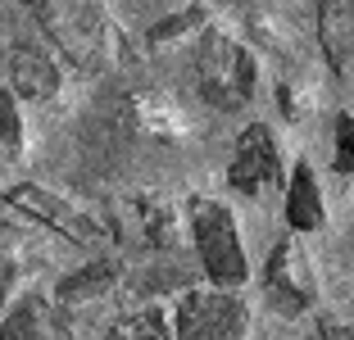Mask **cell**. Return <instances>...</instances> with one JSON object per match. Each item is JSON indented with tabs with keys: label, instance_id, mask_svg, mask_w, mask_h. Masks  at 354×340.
I'll return each instance as SVG.
<instances>
[{
	"label": "cell",
	"instance_id": "obj_3",
	"mask_svg": "<svg viewBox=\"0 0 354 340\" xmlns=\"http://www.w3.org/2000/svg\"><path fill=\"white\" fill-rule=\"evenodd\" d=\"M250 313L227 286L187 290L177 304V340H245Z\"/></svg>",
	"mask_w": 354,
	"mask_h": 340
},
{
	"label": "cell",
	"instance_id": "obj_13",
	"mask_svg": "<svg viewBox=\"0 0 354 340\" xmlns=\"http://www.w3.org/2000/svg\"><path fill=\"white\" fill-rule=\"evenodd\" d=\"M114 340H168V327L155 309H146V313H132V318L118 322Z\"/></svg>",
	"mask_w": 354,
	"mask_h": 340
},
{
	"label": "cell",
	"instance_id": "obj_5",
	"mask_svg": "<svg viewBox=\"0 0 354 340\" xmlns=\"http://www.w3.org/2000/svg\"><path fill=\"white\" fill-rule=\"evenodd\" d=\"M281 177V159H277V141L263 123H250L236 141V159L227 168V182L236 186L241 196H259Z\"/></svg>",
	"mask_w": 354,
	"mask_h": 340
},
{
	"label": "cell",
	"instance_id": "obj_8",
	"mask_svg": "<svg viewBox=\"0 0 354 340\" xmlns=\"http://www.w3.org/2000/svg\"><path fill=\"white\" fill-rule=\"evenodd\" d=\"M10 82H14V91L28 95V100H46V95H55V86H59V68H55V59L41 46H19V50L10 55Z\"/></svg>",
	"mask_w": 354,
	"mask_h": 340
},
{
	"label": "cell",
	"instance_id": "obj_10",
	"mask_svg": "<svg viewBox=\"0 0 354 340\" xmlns=\"http://www.w3.org/2000/svg\"><path fill=\"white\" fill-rule=\"evenodd\" d=\"M0 340H68L41 299H28L0 322Z\"/></svg>",
	"mask_w": 354,
	"mask_h": 340
},
{
	"label": "cell",
	"instance_id": "obj_12",
	"mask_svg": "<svg viewBox=\"0 0 354 340\" xmlns=\"http://www.w3.org/2000/svg\"><path fill=\"white\" fill-rule=\"evenodd\" d=\"M109 281H114V268H109V263H95V268H86V272H77V277L64 281L59 299H64V304H73V299H91V295H100V290H109Z\"/></svg>",
	"mask_w": 354,
	"mask_h": 340
},
{
	"label": "cell",
	"instance_id": "obj_14",
	"mask_svg": "<svg viewBox=\"0 0 354 340\" xmlns=\"http://www.w3.org/2000/svg\"><path fill=\"white\" fill-rule=\"evenodd\" d=\"M19 109H14V95L10 91H0V155H14L19 150Z\"/></svg>",
	"mask_w": 354,
	"mask_h": 340
},
{
	"label": "cell",
	"instance_id": "obj_4",
	"mask_svg": "<svg viewBox=\"0 0 354 340\" xmlns=\"http://www.w3.org/2000/svg\"><path fill=\"white\" fill-rule=\"evenodd\" d=\"M200 91L218 104V109H236V104H245L250 91H254L250 55L241 50V46L223 41V37H214V41L200 50Z\"/></svg>",
	"mask_w": 354,
	"mask_h": 340
},
{
	"label": "cell",
	"instance_id": "obj_11",
	"mask_svg": "<svg viewBox=\"0 0 354 340\" xmlns=\"http://www.w3.org/2000/svg\"><path fill=\"white\" fill-rule=\"evenodd\" d=\"M323 41L336 64H345L354 46V0H323Z\"/></svg>",
	"mask_w": 354,
	"mask_h": 340
},
{
	"label": "cell",
	"instance_id": "obj_2",
	"mask_svg": "<svg viewBox=\"0 0 354 340\" xmlns=\"http://www.w3.org/2000/svg\"><path fill=\"white\" fill-rule=\"evenodd\" d=\"M37 23L73 64H95L104 50V10L100 0H32Z\"/></svg>",
	"mask_w": 354,
	"mask_h": 340
},
{
	"label": "cell",
	"instance_id": "obj_7",
	"mask_svg": "<svg viewBox=\"0 0 354 340\" xmlns=\"http://www.w3.org/2000/svg\"><path fill=\"white\" fill-rule=\"evenodd\" d=\"M10 200L23 209V214H32L37 223H46V227H55V232H64L68 240H82V245H95V240H100L95 223H86L77 209H68L59 196H50V191H41V186H14Z\"/></svg>",
	"mask_w": 354,
	"mask_h": 340
},
{
	"label": "cell",
	"instance_id": "obj_6",
	"mask_svg": "<svg viewBox=\"0 0 354 340\" xmlns=\"http://www.w3.org/2000/svg\"><path fill=\"white\" fill-rule=\"evenodd\" d=\"M309 295H313V272H309V263H304L300 245L286 240V245H277V254L268 258V299L281 313H300L304 304H309Z\"/></svg>",
	"mask_w": 354,
	"mask_h": 340
},
{
	"label": "cell",
	"instance_id": "obj_9",
	"mask_svg": "<svg viewBox=\"0 0 354 340\" xmlns=\"http://www.w3.org/2000/svg\"><path fill=\"white\" fill-rule=\"evenodd\" d=\"M286 223L295 232H313L323 227V196H318V182H313L309 164H300L291 173V191H286Z\"/></svg>",
	"mask_w": 354,
	"mask_h": 340
},
{
	"label": "cell",
	"instance_id": "obj_16",
	"mask_svg": "<svg viewBox=\"0 0 354 340\" xmlns=\"http://www.w3.org/2000/svg\"><path fill=\"white\" fill-rule=\"evenodd\" d=\"M323 336L327 340H354V331H345L341 322H323Z\"/></svg>",
	"mask_w": 354,
	"mask_h": 340
},
{
	"label": "cell",
	"instance_id": "obj_15",
	"mask_svg": "<svg viewBox=\"0 0 354 340\" xmlns=\"http://www.w3.org/2000/svg\"><path fill=\"white\" fill-rule=\"evenodd\" d=\"M336 168H341V173H354V118H341V123H336Z\"/></svg>",
	"mask_w": 354,
	"mask_h": 340
},
{
	"label": "cell",
	"instance_id": "obj_1",
	"mask_svg": "<svg viewBox=\"0 0 354 340\" xmlns=\"http://www.w3.org/2000/svg\"><path fill=\"white\" fill-rule=\"evenodd\" d=\"M191 236H196L200 263H205L214 286L232 290V286H241V281L250 277L245 249H241V236H236V223H232V214L218 200H196V205H191Z\"/></svg>",
	"mask_w": 354,
	"mask_h": 340
}]
</instances>
